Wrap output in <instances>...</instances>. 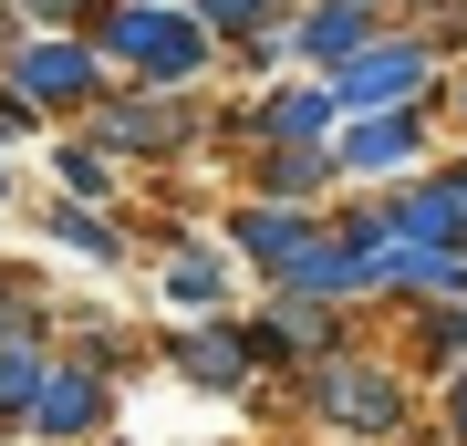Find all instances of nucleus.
<instances>
[{
	"mask_svg": "<svg viewBox=\"0 0 467 446\" xmlns=\"http://www.w3.org/2000/svg\"><path fill=\"white\" fill-rule=\"evenodd\" d=\"M94 415H104V384H94V374H52L42 405H32V426H42V436H84Z\"/></svg>",
	"mask_w": 467,
	"mask_h": 446,
	"instance_id": "423d86ee",
	"label": "nucleus"
},
{
	"mask_svg": "<svg viewBox=\"0 0 467 446\" xmlns=\"http://www.w3.org/2000/svg\"><path fill=\"white\" fill-rule=\"evenodd\" d=\"M239 239H250L260 260H281V281H291L301 260H312V239H301V218H281V208H260V218H239Z\"/></svg>",
	"mask_w": 467,
	"mask_h": 446,
	"instance_id": "6e6552de",
	"label": "nucleus"
},
{
	"mask_svg": "<svg viewBox=\"0 0 467 446\" xmlns=\"http://www.w3.org/2000/svg\"><path fill=\"white\" fill-rule=\"evenodd\" d=\"M104 42H115L125 63H146V73H198V52H208L198 21H177V11H125Z\"/></svg>",
	"mask_w": 467,
	"mask_h": 446,
	"instance_id": "f257e3e1",
	"label": "nucleus"
},
{
	"mask_svg": "<svg viewBox=\"0 0 467 446\" xmlns=\"http://www.w3.org/2000/svg\"><path fill=\"white\" fill-rule=\"evenodd\" d=\"M177 301H218V291H229V281H218V260H177V281H167Z\"/></svg>",
	"mask_w": 467,
	"mask_h": 446,
	"instance_id": "4468645a",
	"label": "nucleus"
},
{
	"mask_svg": "<svg viewBox=\"0 0 467 446\" xmlns=\"http://www.w3.org/2000/svg\"><path fill=\"white\" fill-rule=\"evenodd\" d=\"M21 94H42V104H84V94H94V52H73V42L21 52Z\"/></svg>",
	"mask_w": 467,
	"mask_h": 446,
	"instance_id": "f03ea898",
	"label": "nucleus"
},
{
	"mask_svg": "<svg viewBox=\"0 0 467 446\" xmlns=\"http://www.w3.org/2000/svg\"><path fill=\"white\" fill-rule=\"evenodd\" d=\"M21 125H32V115H21V104H0V135H21Z\"/></svg>",
	"mask_w": 467,
	"mask_h": 446,
	"instance_id": "f3484780",
	"label": "nucleus"
},
{
	"mask_svg": "<svg viewBox=\"0 0 467 446\" xmlns=\"http://www.w3.org/2000/svg\"><path fill=\"white\" fill-rule=\"evenodd\" d=\"M364 0H322L312 21H301V32H281V42H301V52H322V63H353V52H364Z\"/></svg>",
	"mask_w": 467,
	"mask_h": 446,
	"instance_id": "20e7f679",
	"label": "nucleus"
},
{
	"mask_svg": "<svg viewBox=\"0 0 467 446\" xmlns=\"http://www.w3.org/2000/svg\"><path fill=\"white\" fill-rule=\"evenodd\" d=\"M457 436H467V384H457Z\"/></svg>",
	"mask_w": 467,
	"mask_h": 446,
	"instance_id": "6ab92c4d",
	"label": "nucleus"
},
{
	"mask_svg": "<svg viewBox=\"0 0 467 446\" xmlns=\"http://www.w3.org/2000/svg\"><path fill=\"white\" fill-rule=\"evenodd\" d=\"M42 384H52V374H42V353H21V343L0 353V415H11V405H42Z\"/></svg>",
	"mask_w": 467,
	"mask_h": 446,
	"instance_id": "ddd939ff",
	"label": "nucleus"
},
{
	"mask_svg": "<svg viewBox=\"0 0 467 446\" xmlns=\"http://www.w3.org/2000/svg\"><path fill=\"white\" fill-rule=\"evenodd\" d=\"M239 353H250L239 332H198V343H187V374L198 384H239Z\"/></svg>",
	"mask_w": 467,
	"mask_h": 446,
	"instance_id": "9b49d317",
	"label": "nucleus"
},
{
	"mask_svg": "<svg viewBox=\"0 0 467 446\" xmlns=\"http://www.w3.org/2000/svg\"><path fill=\"white\" fill-rule=\"evenodd\" d=\"M104 135H115V146H167V135H177V104H115Z\"/></svg>",
	"mask_w": 467,
	"mask_h": 446,
	"instance_id": "9d476101",
	"label": "nucleus"
},
{
	"mask_svg": "<svg viewBox=\"0 0 467 446\" xmlns=\"http://www.w3.org/2000/svg\"><path fill=\"white\" fill-rule=\"evenodd\" d=\"M11 322H21V301H11V291H0V332H11Z\"/></svg>",
	"mask_w": 467,
	"mask_h": 446,
	"instance_id": "a211bd4d",
	"label": "nucleus"
},
{
	"mask_svg": "<svg viewBox=\"0 0 467 446\" xmlns=\"http://www.w3.org/2000/svg\"><path fill=\"white\" fill-rule=\"evenodd\" d=\"M260 125H270V135H291V146H301V135H322V125H333V94H281V104H270Z\"/></svg>",
	"mask_w": 467,
	"mask_h": 446,
	"instance_id": "f8f14e48",
	"label": "nucleus"
},
{
	"mask_svg": "<svg viewBox=\"0 0 467 446\" xmlns=\"http://www.w3.org/2000/svg\"><path fill=\"white\" fill-rule=\"evenodd\" d=\"M416 73H426L416 42H395V52H353V63H343V94H353V104H384V94H405Z\"/></svg>",
	"mask_w": 467,
	"mask_h": 446,
	"instance_id": "39448f33",
	"label": "nucleus"
},
{
	"mask_svg": "<svg viewBox=\"0 0 467 446\" xmlns=\"http://www.w3.org/2000/svg\"><path fill=\"white\" fill-rule=\"evenodd\" d=\"M395 229L416 239V249H447V239L467 229V187H416V198L395 208Z\"/></svg>",
	"mask_w": 467,
	"mask_h": 446,
	"instance_id": "0eeeda50",
	"label": "nucleus"
},
{
	"mask_svg": "<svg viewBox=\"0 0 467 446\" xmlns=\"http://www.w3.org/2000/svg\"><path fill=\"white\" fill-rule=\"evenodd\" d=\"M260 0H198V21H250Z\"/></svg>",
	"mask_w": 467,
	"mask_h": 446,
	"instance_id": "dca6fc26",
	"label": "nucleus"
},
{
	"mask_svg": "<svg viewBox=\"0 0 467 446\" xmlns=\"http://www.w3.org/2000/svg\"><path fill=\"white\" fill-rule=\"evenodd\" d=\"M343 156L353 166H395V156H416V125H405V115H374V125L343 135Z\"/></svg>",
	"mask_w": 467,
	"mask_h": 446,
	"instance_id": "1a4fd4ad",
	"label": "nucleus"
},
{
	"mask_svg": "<svg viewBox=\"0 0 467 446\" xmlns=\"http://www.w3.org/2000/svg\"><path fill=\"white\" fill-rule=\"evenodd\" d=\"M312 395H322V415H343V426H395V384H384V374L333 364V374L312 384Z\"/></svg>",
	"mask_w": 467,
	"mask_h": 446,
	"instance_id": "7ed1b4c3",
	"label": "nucleus"
},
{
	"mask_svg": "<svg viewBox=\"0 0 467 446\" xmlns=\"http://www.w3.org/2000/svg\"><path fill=\"white\" fill-rule=\"evenodd\" d=\"M52 229H63L73 249H115V239H104V229H94V218H84V208H52Z\"/></svg>",
	"mask_w": 467,
	"mask_h": 446,
	"instance_id": "2eb2a0df",
	"label": "nucleus"
}]
</instances>
